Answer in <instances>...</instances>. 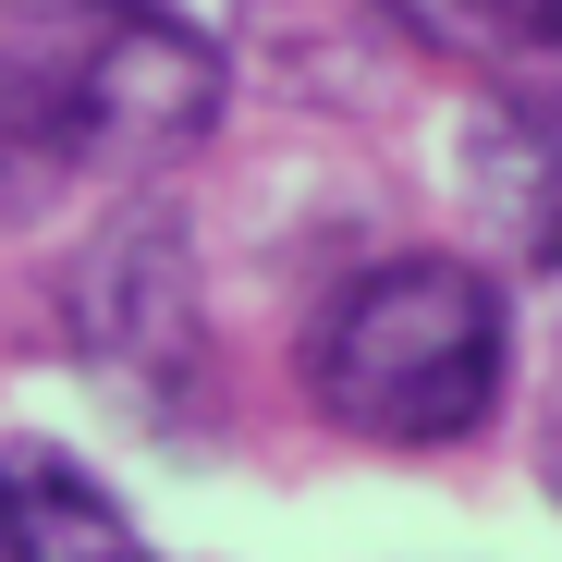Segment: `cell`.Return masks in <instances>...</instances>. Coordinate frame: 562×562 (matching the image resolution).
Instances as JSON below:
<instances>
[{
    "instance_id": "6da1fadb",
    "label": "cell",
    "mask_w": 562,
    "mask_h": 562,
    "mask_svg": "<svg viewBox=\"0 0 562 562\" xmlns=\"http://www.w3.org/2000/svg\"><path fill=\"white\" fill-rule=\"evenodd\" d=\"M221 99L233 74L171 0H0V147L25 171L183 159Z\"/></svg>"
},
{
    "instance_id": "7a4b0ae2",
    "label": "cell",
    "mask_w": 562,
    "mask_h": 562,
    "mask_svg": "<svg viewBox=\"0 0 562 562\" xmlns=\"http://www.w3.org/2000/svg\"><path fill=\"white\" fill-rule=\"evenodd\" d=\"M502 380H514L502 281L477 257H440V245L355 269L306 318V404L355 440H392V452L477 440L502 416Z\"/></svg>"
},
{
    "instance_id": "3957f363",
    "label": "cell",
    "mask_w": 562,
    "mask_h": 562,
    "mask_svg": "<svg viewBox=\"0 0 562 562\" xmlns=\"http://www.w3.org/2000/svg\"><path fill=\"white\" fill-rule=\"evenodd\" d=\"M61 342L135 428H196L209 404V306H196V245L171 209H123L61 281Z\"/></svg>"
},
{
    "instance_id": "277c9868",
    "label": "cell",
    "mask_w": 562,
    "mask_h": 562,
    "mask_svg": "<svg viewBox=\"0 0 562 562\" xmlns=\"http://www.w3.org/2000/svg\"><path fill=\"white\" fill-rule=\"evenodd\" d=\"M135 514L61 440H0V562H135Z\"/></svg>"
}]
</instances>
